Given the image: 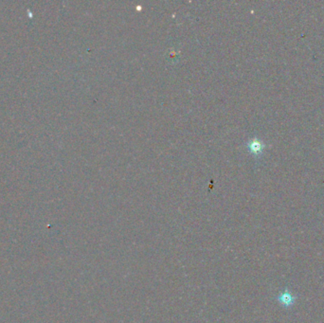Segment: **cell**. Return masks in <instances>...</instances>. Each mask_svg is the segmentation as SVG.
Returning a JSON list of instances; mask_svg holds the SVG:
<instances>
[{
  "mask_svg": "<svg viewBox=\"0 0 324 323\" xmlns=\"http://www.w3.org/2000/svg\"><path fill=\"white\" fill-rule=\"evenodd\" d=\"M264 148H265L264 143L261 140H259L258 138L251 139L248 143V149H249L250 153H252L255 156H260L263 153Z\"/></svg>",
  "mask_w": 324,
  "mask_h": 323,
  "instance_id": "2",
  "label": "cell"
},
{
  "mask_svg": "<svg viewBox=\"0 0 324 323\" xmlns=\"http://www.w3.org/2000/svg\"><path fill=\"white\" fill-rule=\"evenodd\" d=\"M277 300L284 306V308H291L296 302V296L291 294L287 288L277 296Z\"/></svg>",
  "mask_w": 324,
  "mask_h": 323,
  "instance_id": "1",
  "label": "cell"
}]
</instances>
